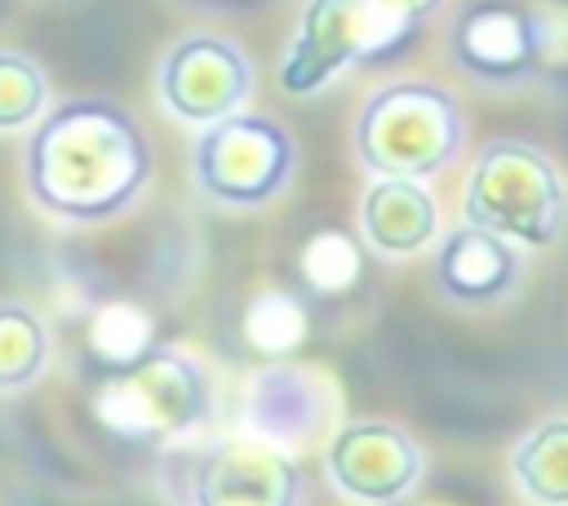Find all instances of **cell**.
Instances as JSON below:
<instances>
[{
  "instance_id": "obj_7",
  "label": "cell",
  "mask_w": 568,
  "mask_h": 506,
  "mask_svg": "<svg viewBox=\"0 0 568 506\" xmlns=\"http://www.w3.org/2000/svg\"><path fill=\"white\" fill-rule=\"evenodd\" d=\"M448 62L488 93H519L555 62V18L532 0H466L448 22Z\"/></svg>"
},
{
  "instance_id": "obj_8",
  "label": "cell",
  "mask_w": 568,
  "mask_h": 506,
  "mask_svg": "<svg viewBox=\"0 0 568 506\" xmlns=\"http://www.w3.org/2000/svg\"><path fill=\"white\" fill-rule=\"evenodd\" d=\"M257 89L253 58L240 40L217 31H191L173 40L155 67V102L169 120L209 129L235 111H248Z\"/></svg>"
},
{
  "instance_id": "obj_4",
  "label": "cell",
  "mask_w": 568,
  "mask_h": 506,
  "mask_svg": "<svg viewBox=\"0 0 568 506\" xmlns=\"http://www.w3.org/2000/svg\"><path fill=\"white\" fill-rule=\"evenodd\" d=\"M93 417L129 444H186L213 422L209 368L182 346H151L102 373L93 386Z\"/></svg>"
},
{
  "instance_id": "obj_9",
  "label": "cell",
  "mask_w": 568,
  "mask_h": 506,
  "mask_svg": "<svg viewBox=\"0 0 568 506\" xmlns=\"http://www.w3.org/2000/svg\"><path fill=\"white\" fill-rule=\"evenodd\" d=\"M426 453L417 435L386 417H355L324 439V479L351 506H399L422 488Z\"/></svg>"
},
{
  "instance_id": "obj_12",
  "label": "cell",
  "mask_w": 568,
  "mask_h": 506,
  "mask_svg": "<svg viewBox=\"0 0 568 506\" xmlns=\"http://www.w3.org/2000/svg\"><path fill=\"white\" fill-rule=\"evenodd\" d=\"M528 253L470 222L448 226L430 249V284L457 311H493L524 289Z\"/></svg>"
},
{
  "instance_id": "obj_5",
  "label": "cell",
  "mask_w": 568,
  "mask_h": 506,
  "mask_svg": "<svg viewBox=\"0 0 568 506\" xmlns=\"http://www.w3.org/2000/svg\"><path fill=\"white\" fill-rule=\"evenodd\" d=\"M422 22L386 0H306L280 53V89L288 98H320L342 75L399 58Z\"/></svg>"
},
{
  "instance_id": "obj_14",
  "label": "cell",
  "mask_w": 568,
  "mask_h": 506,
  "mask_svg": "<svg viewBox=\"0 0 568 506\" xmlns=\"http://www.w3.org/2000/svg\"><path fill=\"white\" fill-rule=\"evenodd\" d=\"M510 484L528 506H568V413H550L515 439Z\"/></svg>"
},
{
  "instance_id": "obj_20",
  "label": "cell",
  "mask_w": 568,
  "mask_h": 506,
  "mask_svg": "<svg viewBox=\"0 0 568 506\" xmlns=\"http://www.w3.org/2000/svg\"><path fill=\"white\" fill-rule=\"evenodd\" d=\"M195 13H222V18H240V13H262L271 0H178Z\"/></svg>"
},
{
  "instance_id": "obj_11",
  "label": "cell",
  "mask_w": 568,
  "mask_h": 506,
  "mask_svg": "<svg viewBox=\"0 0 568 506\" xmlns=\"http://www.w3.org/2000/svg\"><path fill=\"white\" fill-rule=\"evenodd\" d=\"M186 506H302V475L293 453L257 435L209 439L191 457Z\"/></svg>"
},
{
  "instance_id": "obj_6",
  "label": "cell",
  "mask_w": 568,
  "mask_h": 506,
  "mask_svg": "<svg viewBox=\"0 0 568 506\" xmlns=\"http://www.w3.org/2000/svg\"><path fill=\"white\" fill-rule=\"evenodd\" d=\"M297 173V138L257 111H235L195 133L191 182L217 209L257 213L275 204Z\"/></svg>"
},
{
  "instance_id": "obj_19",
  "label": "cell",
  "mask_w": 568,
  "mask_h": 506,
  "mask_svg": "<svg viewBox=\"0 0 568 506\" xmlns=\"http://www.w3.org/2000/svg\"><path fill=\"white\" fill-rule=\"evenodd\" d=\"M89 346L102 360V368H120L129 360H138L142 351H151V315L138 302H102L93 324H89Z\"/></svg>"
},
{
  "instance_id": "obj_15",
  "label": "cell",
  "mask_w": 568,
  "mask_h": 506,
  "mask_svg": "<svg viewBox=\"0 0 568 506\" xmlns=\"http://www.w3.org/2000/svg\"><path fill=\"white\" fill-rule=\"evenodd\" d=\"M53 364V333L22 297H0V395H27Z\"/></svg>"
},
{
  "instance_id": "obj_3",
  "label": "cell",
  "mask_w": 568,
  "mask_h": 506,
  "mask_svg": "<svg viewBox=\"0 0 568 506\" xmlns=\"http://www.w3.org/2000/svg\"><path fill=\"white\" fill-rule=\"evenodd\" d=\"M462 222L546 253L568 231V178L550 151L524 138H488L462 182Z\"/></svg>"
},
{
  "instance_id": "obj_18",
  "label": "cell",
  "mask_w": 568,
  "mask_h": 506,
  "mask_svg": "<svg viewBox=\"0 0 568 506\" xmlns=\"http://www.w3.org/2000/svg\"><path fill=\"white\" fill-rule=\"evenodd\" d=\"M49 107L44 67L22 49H0V133H31Z\"/></svg>"
},
{
  "instance_id": "obj_1",
  "label": "cell",
  "mask_w": 568,
  "mask_h": 506,
  "mask_svg": "<svg viewBox=\"0 0 568 506\" xmlns=\"http://www.w3.org/2000/svg\"><path fill=\"white\" fill-rule=\"evenodd\" d=\"M146 129L111 98H67L40 115L22 146V191L62 226H106L133 213L151 186Z\"/></svg>"
},
{
  "instance_id": "obj_2",
  "label": "cell",
  "mask_w": 568,
  "mask_h": 506,
  "mask_svg": "<svg viewBox=\"0 0 568 506\" xmlns=\"http://www.w3.org/2000/svg\"><path fill=\"white\" fill-rule=\"evenodd\" d=\"M466 111L457 93L439 80L404 75L377 84L355 115L351 146L368 178L435 182L466 151Z\"/></svg>"
},
{
  "instance_id": "obj_10",
  "label": "cell",
  "mask_w": 568,
  "mask_h": 506,
  "mask_svg": "<svg viewBox=\"0 0 568 506\" xmlns=\"http://www.w3.org/2000/svg\"><path fill=\"white\" fill-rule=\"evenodd\" d=\"M240 422L248 435L297 453L315 444L320 435L328 439L337 426V386L324 368L302 364V360H266L248 382H244V404Z\"/></svg>"
},
{
  "instance_id": "obj_21",
  "label": "cell",
  "mask_w": 568,
  "mask_h": 506,
  "mask_svg": "<svg viewBox=\"0 0 568 506\" xmlns=\"http://www.w3.org/2000/svg\"><path fill=\"white\" fill-rule=\"evenodd\" d=\"M386 4H395L399 13H408L413 22H422V27H426V22H430L448 0H386Z\"/></svg>"
},
{
  "instance_id": "obj_17",
  "label": "cell",
  "mask_w": 568,
  "mask_h": 506,
  "mask_svg": "<svg viewBox=\"0 0 568 506\" xmlns=\"http://www.w3.org/2000/svg\"><path fill=\"white\" fill-rule=\"evenodd\" d=\"M297 266H302V280L311 293L320 297H342L359 284V271H364V253L355 244L351 231L342 226H320L306 235L302 253H297Z\"/></svg>"
},
{
  "instance_id": "obj_13",
  "label": "cell",
  "mask_w": 568,
  "mask_h": 506,
  "mask_svg": "<svg viewBox=\"0 0 568 506\" xmlns=\"http://www.w3.org/2000/svg\"><path fill=\"white\" fill-rule=\"evenodd\" d=\"M439 235H444V217L426 182L368 178L359 195V240L373 257L408 262V257L430 253Z\"/></svg>"
},
{
  "instance_id": "obj_16",
  "label": "cell",
  "mask_w": 568,
  "mask_h": 506,
  "mask_svg": "<svg viewBox=\"0 0 568 506\" xmlns=\"http://www.w3.org/2000/svg\"><path fill=\"white\" fill-rule=\"evenodd\" d=\"M306 328H311L306 302L284 289H262L244 311V342L262 360H288L306 342Z\"/></svg>"
}]
</instances>
